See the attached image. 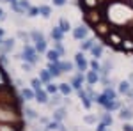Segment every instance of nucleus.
I'll return each instance as SVG.
<instances>
[{"mask_svg":"<svg viewBox=\"0 0 133 131\" xmlns=\"http://www.w3.org/2000/svg\"><path fill=\"white\" fill-rule=\"evenodd\" d=\"M20 59H23L25 62H30V64H36L37 62V51H36V48L34 46H30V44H25L23 46V51H21Z\"/></svg>","mask_w":133,"mask_h":131,"instance_id":"nucleus-1","label":"nucleus"},{"mask_svg":"<svg viewBox=\"0 0 133 131\" xmlns=\"http://www.w3.org/2000/svg\"><path fill=\"white\" fill-rule=\"evenodd\" d=\"M75 64H76V67H78L80 73H83V71L89 69V62H87V59H85L83 51H78V53L75 55Z\"/></svg>","mask_w":133,"mask_h":131,"instance_id":"nucleus-2","label":"nucleus"},{"mask_svg":"<svg viewBox=\"0 0 133 131\" xmlns=\"http://www.w3.org/2000/svg\"><path fill=\"white\" fill-rule=\"evenodd\" d=\"M87 34H89V30H87V27H85V25H78L76 29H73V37H75L76 41L87 39Z\"/></svg>","mask_w":133,"mask_h":131,"instance_id":"nucleus-3","label":"nucleus"},{"mask_svg":"<svg viewBox=\"0 0 133 131\" xmlns=\"http://www.w3.org/2000/svg\"><path fill=\"white\" fill-rule=\"evenodd\" d=\"M14 50V39L9 37V39L2 41V44H0V53H9V51Z\"/></svg>","mask_w":133,"mask_h":131,"instance_id":"nucleus-4","label":"nucleus"},{"mask_svg":"<svg viewBox=\"0 0 133 131\" xmlns=\"http://www.w3.org/2000/svg\"><path fill=\"white\" fill-rule=\"evenodd\" d=\"M46 69L50 71L51 78H57V76H61L62 71H61V66H59V62H48V67Z\"/></svg>","mask_w":133,"mask_h":131,"instance_id":"nucleus-5","label":"nucleus"},{"mask_svg":"<svg viewBox=\"0 0 133 131\" xmlns=\"http://www.w3.org/2000/svg\"><path fill=\"white\" fill-rule=\"evenodd\" d=\"M96 44V39L94 37H87L80 43V51H91V48Z\"/></svg>","mask_w":133,"mask_h":131,"instance_id":"nucleus-6","label":"nucleus"},{"mask_svg":"<svg viewBox=\"0 0 133 131\" xmlns=\"http://www.w3.org/2000/svg\"><path fill=\"white\" fill-rule=\"evenodd\" d=\"M83 81H85V76H83V73H80V74H76V76L71 80V87L76 89V91H80L82 85H83Z\"/></svg>","mask_w":133,"mask_h":131,"instance_id":"nucleus-7","label":"nucleus"},{"mask_svg":"<svg viewBox=\"0 0 133 131\" xmlns=\"http://www.w3.org/2000/svg\"><path fill=\"white\" fill-rule=\"evenodd\" d=\"M78 98L82 99V105L89 110V108H91V98H89V92L83 91V89H80V91H78Z\"/></svg>","mask_w":133,"mask_h":131,"instance_id":"nucleus-8","label":"nucleus"},{"mask_svg":"<svg viewBox=\"0 0 133 131\" xmlns=\"http://www.w3.org/2000/svg\"><path fill=\"white\" fill-rule=\"evenodd\" d=\"M133 89V85L130 83V80H123L121 83H119V87H117V91H119V94H130V91Z\"/></svg>","mask_w":133,"mask_h":131,"instance_id":"nucleus-9","label":"nucleus"},{"mask_svg":"<svg viewBox=\"0 0 133 131\" xmlns=\"http://www.w3.org/2000/svg\"><path fill=\"white\" fill-rule=\"evenodd\" d=\"M85 80H87V85H96V83L99 81V73H96V71H89L87 76H85Z\"/></svg>","mask_w":133,"mask_h":131,"instance_id":"nucleus-10","label":"nucleus"},{"mask_svg":"<svg viewBox=\"0 0 133 131\" xmlns=\"http://www.w3.org/2000/svg\"><path fill=\"white\" fill-rule=\"evenodd\" d=\"M36 101H37V103H41V105L48 103V92H46V91H43V89L36 91Z\"/></svg>","mask_w":133,"mask_h":131,"instance_id":"nucleus-11","label":"nucleus"},{"mask_svg":"<svg viewBox=\"0 0 133 131\" xmlns=\"http://www.w3.org/2000/svg\"><path fill=\"white\" fill-rule=\"evenodd\" d=\"M91 55L94 57V59H101V57H103V46L96 43V44L91 48Z\"/></svg>","mask_w":133,"mask_h":131,"instance_id":"nucleus-12","label":"nucleus"},{"mask_svg":"<svg viewBox=\"0 0 133 131\" xmlns=\"http://www.w3.org/2000/svg\"><path fill=\"white\" fill-rule=\"evenodd\" d=\"M107 112H114V110H117L119 108V101L117 99H108L107 103H105V106H103Z\"/></svg>","mask_w":133,"mask_h":131,"instance_id":"nucleus-13","label":"nucleus"},{"mask_svg":"<svg viewBox=\"0 0 133 131\" xmlns=\"http://www.w3.org/2000/svg\"><path fill=\"white\" fill-rule=\"evenodd\" d=\"M119 117H121L123 121H131V119H133V110H131V108H121Z\"/></svg>","mask_w":133,"mask_h":131,"instance_id":"nucleus-14","label":"nucleus"},{"mask_svg":"<svg viewBox=\"0 0 133 131\" xmlns=\"http://www.w3.org/2000/svg\"><path fill=\"white\" fill-rule=\"evenodd\" d=\"M73 91L71 83H59V92H61L62 96H69Z\"/></svg>","mask_w":133,"mask_h":131,"instance_id":"nucleus-15","label":"nucleus"},{"mask_svg":"<svg viewBox=\"0 0 133 131\" xmlns=\"http://www.w3.org/2000/svg\"><path fill=\"white\" fill-rule=\"evenodd\" d=\"M21 98L25 101L34 99V98H36V91H34V89H23V91H21Z\"/></svg>","mask_w":133,"mask_h":131,"instance_id":"nucleus-16","label":"nucleus"},{"mask_svg":"<svg viewBox=\"0 0 133 131\" xmlns=\"http://www.w3.org/2000/svg\"><path fill=\"white\" fill-rule=\"evenodd\" d=\"M39 80H41L43 83H50V81H51V74H50V71H48V69L39 71Z\"/></svg>","mask_w":133,"mask_h":131,"instance_id":"nucleus-17","label":"nucleus"},{"mask_svg":"<svg viewBox=\"0 0 133 131\" xmlns=\"http://www.w3.org/2000/svg\"><path fill=\"white\" fill-rule=\"evenodd\" d=\"M103 94L107 96V99H117V92L112 89V85H108V87H105V91Z\"/></svg>","mask_w":133,"mask_h":131,"instance_id":"nucleus-18","label":"nucleus"},{"mask_svg":"<svg viewBox=\"0 0 133 131\" xmlns=\"http://www.w3.org/2000/svg\"><path fill=\"white\" fill-rule=\"evenodd\" d=\"M62 36H64V32L61 30V27H55V29H51V39L62 41Z\"/></svg>","mask_w":133,"mask_h":131,"instance_id":"nucleus-19","label":"nucleus"},{"mask_svg":"<svg viewBox=\"0 0 133 131\" xmlns=\"http://www.w3.org/2000/svg\"><path fill=\"white\" fill-rule=\"evenodd\" d=\"M59 57H61V55H59L55 50H48V51H46V59H48L50 62H61V60H59Z\"/></svg>","mask_w":133,"mask_h":131,"instance_id":"nucleus-20","label":"nucleus"},{"mask_svg":"<svg viewBox=\"0 0 133 131\" xmlns=\"http://www.w3.org/2000/svg\"><path fill=\"white\" fill-rule=\"evenodd\" d=\"M59 27H61L62 32H69V30H71V23L66 20V18H61V21H59Z\"/></svg>","mask_w":133,"mask_h":131,"instance_id":"nucleus-21","label":"nucleus"},{"mask_svg":"<svg viewBox=\"0 0 133 131\" xmlns=\"http://www.w3.org/2000/svg\"><path fill=\"white\" fill-rule=\"evenodd\" d=\"M39 14H41L43 18H50L51 7H50V5H39Z\"/></svg>","mask_w":133,"mask_h":131,"instance_id":"nucleus-22","label":"nucleus"},{"mask_svg":"<svg viewBox=\"0 0 133 131\" xmlns=\"http://www.w3.org/2000/svg\"><path fill=\"white\" fill-rule=\"evenodd\" d=\"M0 131H21L20 128H16V124H5V122H4V124H0Z\"/></svg>","mask_w":133,"mask_h":131,"instance_id":"nucleus-23","label":"nucleus"},{"mask_svg":"<svg viewBox=\"0 0 133 131\" xmlns=\"http://www.w3.org/2000/svg\"><path fill=\"white\" fill-rule=\"evenodd\" d=\"M25 119L27 121H34V119H37V115H36V112L32 110V108H29V106H25Z\"/></svg>","mask_w":133,"mask_h":131,"instance_id":"nucleus-24","label":"nucleus"},{"mask_svg":"<svg viewBox=\"0 0 133 131\" xmlns=\"http://www.w3.org/2000/svg\"><path fill=\"white\" fill-rule=\"evenodd\" d=\"M110 69H112V62H110V60H107V62H105V64L101 66V69H99V74H101V76H107Z\"/></svg>","mask_w":133,"mask_h":131,"instance_id":"nucleus-25","label":"nucleus"},{"mask_svg":"<svg viewBox=\"0 0 133 131\" xmlns=\"http://www.w3.org/2000/svg\"><path fill=\"white\" fill-rule=\"evenodd\" d=\"M64 117H66V110H64V108H57L55 113H53V119H55L57 122H61Z\"/></svg>","mask_w":133,"mask_h":131,"instance_id":"nucleus-26","label":"nucleus"},{"mask_svg":"<svg viewBox=\"0 0 133 131\" xmlns=\"http://www.w3.org/2000/svg\"><path fill=\"white\" fill-rule=\"evenodd\" d=\"M36 51H39V53H46L48 48H46V41H39V43H36Z\"/></svg>","mask_w":133,"mask_h":131,"instance_id":"nucleus-27","label":"nucleus"},{"mask_svg":"<svg viewBox=\"0 0 133 131\" xmlns=\"http://www.w3.org/2000/svg\"><path fill=\"white\" fill-rule=\"evenodd\" d=\"M59 66H61L62 73H69V71H73V67H75L71 62H59Z\"/></svg>","mask_w":133,"mask_h":131,"instance_id":"nucleus-28","label":"nucleus"},{"mask_svg":"<svg viewBox=\"0 0 133 131\" xmlns=\"http://www.w3.org/2000/svg\"><path fill=\"white\" fill-rule=\"evenodd\" d=\"M46 92H48V94H57V92H59V85H55L53 81L46 83Z\"/></svg>","mask_w":133,"mask_h":131,"instance_id":"nucleus-29","label":"nucleus"},{"mask_svg":"<svg viewBox=\"0 0 133 131\" xmlns=\"http://www.w3.org/2000/svg\"><path fill=\"white\" fill-rule=\"evenodd\" d=\"M89 67H91L92 71H96V73H99V69H101V64L98 62V59H94V60L89 62Z\"/></svg>","mask_w":133,"mask_h":131,"instance_id":"nucleus-30","label":"nucleus"},{"mask_svg":"<svg viewBox=\"0 0 133 131\" xmlns=\"http://www.w3.org/2000/svg\"><path fill=\"white\" fill-rule=\"evenodd\" d=\"M30 37L34 39V43H39V41H44V36H43L41 32H37V30H34L30 34Z\"/></svg>","mask_w":133,"mask_h":131,"instance_id":"nucleus-31","label":"nucleus"},{"mask_svg":"<svg viewBox=\"0 0 133 131\" xmlns=\"http://www.w3.org/2000/svg\"><path fill=\"white\" fill-rule=\"evenodd\" d=\"M53 50L57 51L61 57L64 55V46H62V41H55V46H53Z\"/></svg>","mask_w":133,"mask_h":131,"instance_id":"nucleus-32","label":"nucleus"},{"mask_svg":"<svg viewBox=\"0 0 133 131\" xmlns=\"http://www.w3.org/2000/svg\"><path fill=\"white\" fill-rule=\"evenodd\" d=\"M30 85H32V89H34V91H39V89H41V85H43V81L39 80V78H34V80L30 81Z\"/></svg>","mask_w":133,"mask_h":131,"instance_id":"nucleus-33","label":"nucleus"},{"mask_svg":"<svg viewBox=\"0 0 133 131\" xmlns=\"http://www.w3.org/2000/svg\"><path fill=\"white\" fill-rule=\"evenodd\" d=\"M101 122L105 124V126H112V117L108 115V113H105V115H101Z\"/></svg>","mask_w":133,"mask_h":131,"instance_id":"nucleus-34","label":"nucleus"},{"mask_svg":"<svg viewBox=\"0 0 133 131\" xmlns=\"http://www.w3.org/2000/svg\"><path fill=\"white\" fill-rule=\"evenodd\" d=\"M37 14H39V7H30V9L27 11V16L29 18H36Z\"/></svg>","mask_w":133,"mask_h":131,"instance_id":"nucleus-35","label":"nucleus"},{"mask_svg":"<svg viewBox=\"0 0 133 131\" xmlns=\"http://www.w3.org/2000/svg\"><path fill=\"white\" fill-rule=\"evenodd\" d=\"M61 96H59V94H53V98H51V101H50V105L51 106H59V105H61Z\"/></svg>","mask_w":133,"mask_h":131,"instance_id":"nucleus-36","label":"nucleus"},{"mask_svg":"<svg viewBox=\"0 0 133 131\" xmlns=\"http://www.w3.org/2000/svg\"><path fill=\"white\" fill-rule=\"evenodd\" d=\"M21 69L25 71V73H29V71H32V64H30V62H25V60H23V66H21Z\"/></svg>","mask_w":133,"mask_h":131,"instance_id":"nucleus-37","label":"nucleus"},{"mask_svg":"<svg viewBox=\"0 0 133 131\" xmlns=\"http://www.w3.org/2000/svg\"><path fill=\"white\" fill-rule=\"evenodd\" d=\"M18 37H20V39H23V41H25V43H27L30 36H29V34H25V32H23V30H20V32H18Z\"/></svg>","mask_w":133,"mask_h":131,"instance_id":"nucleus-38","label":"nucleus"},{"mask_svg":"<svg viewBox=\"0 0 133 131\" xmlns=\"http://www.w3.org/2000/svg\"><path fill=\"white\" fill-rule=\"evenodd\" d=\"M83 121L87 122V124H94V122H96V117H94V115H85Z\"/></svg>","mask_w":133,"mask_h":131,"instance_id":"nucleus-39","label":"nucleus"},{"mask_svg":"<svg viewBox=\"0 0 133 131\" xmlns=\"http://www.w3.org/2000/svg\"><path fill=\"white\" fill-rule=\"evenodd\" d=\"M66 2H68V0H53V5H57V7H62V5H66Z\"/></svg>","mask_w":133,"mask_h":131,"instance_id":"nucleus-40","label":"nucleus"},{"mask_svg":"<svg viewBox=\"0 0 133 131\" xmlns=\"http://www.w3.org/2000/svg\"><path fill=\"white\" fill-rule=\"evenodd\" d=\"M123 131H133V124H124Z\"/></svg>","mask_w":133,"mask_h":131,"instance_id":"nucleus-41","label":"nucleus"},{"mask_svg":"<svg viewBox=\"0 0 133 131\" xmlns=\"http://www.w3.org/2000/svg\"><path fill=\"white\" fill-rule=\"evenodd\" d=\"M98 131H107V126H105V124H99V126H98Z\"/></svg>","mask_w":133,"mask_h":131,"instance_id":"nucleus-42","label":"nucleus"},{"mask_svg":"<svg viewBox=\"0 0 133 131\" xmlns=\"http://www.w3.org/2000/svg\"><path fill=\"white\" fill-rule=\"evenodd\" d=\"M5 20V14H4V11H2V7H0V21Z\"/></svg>","mask_w":133,"mask_h":131,"instance_id":"nucleus-43","label":"nucleus"},{"mask_svg":"<svg viewBox=\"0 0 133 131\" xmlns=\"http://www.w3.org/2000/svg\"><path fill=\"white\" fill-rule=\"evenodd\" d=\"M128 98H130V99H133V89L130 91V94H128Z\"/></svg>","mask_w":133,"mask_h":131,"instance_id":"nucleus-44","label":"nucleus"},{"mask_svg":"<svg viewBox=\"0 0 133 131\" xmlns=\"http://www.w3.org/2000/svg\"><path fill=\"white\" fill-rule=\"evenodd\" d=\"M128 80H130V83H131V85H133V73H131V74H130V78H128Z\"/></svg>","mask_w":133,"mask_h":131,"instance_id":"nucleus-45","label":"nucleus"},{"mask_svg":"<svg viewBox=\"0 0 133 131\" xmlns=\"http://www.w3.org/2000/svg\"><path fill=\"white\" fill-rule=\"evenodd\" d=\"M5 2H9V4H16L18 0H5Z\"/></svg>","mask_w":133,"mask_h":131,"instance_id":"nucleus-46","label":"nucleus"},{"mask_svg":"<svg viewBox=\"0 0 133 131\" xmlns=\"http://www.w3.org/2000/svg\"><path fill=\"white\" fill-rule=\"evenodd\" d=\"M2 36H4V29L0 27V37H2Z\"/></svg>","mask_w":133,"mask_h":131,"instance_id":"nucleus-47","label":"nucleus"},{"mask_svg":"<svg viewBox=\"0 0 133 131\" xmlns=\"http://www.w3.org/2000/svg\"><path fill=\"white\" fill-rule=\"evenodd\" d=\"M0 44H2V37H0Z\"/></svg>","mask_w":133,"mask_h":131,"instance_id":"nucleus-48","label":"nucleus"}]
</instances>
